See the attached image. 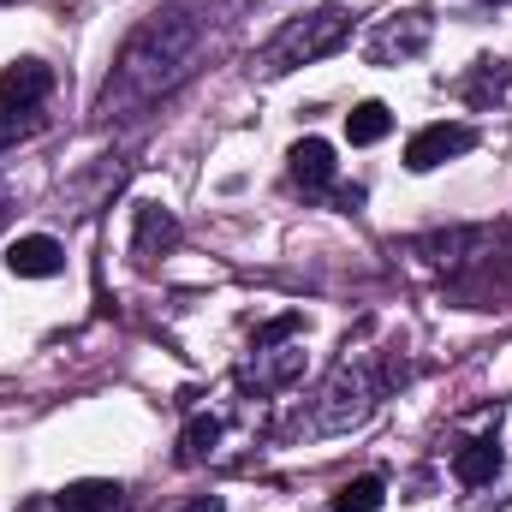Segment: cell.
<instances>
[{
  "label": "cell",
  "mask_w": 512,
  "mask_h": 512,
  "mask_svg": "<svg viewBox=\"0 0 512 512\" xmlns=\"http://www.w3.org/2000/svg\"><path fill=\"white\" fill-rule=\"evenodd\" d=\"M292 179H298L304 191H328V185H334V143L298 137V143H292Z\"/></svg>",
  "instance_id": "cell-6"
},
{
  "label": "cell",
  "mask_w": 512,
  "mask_h": 512,
  "mask_svg": "<svg viewBox=\"0 0 512 512\" xmlns=\"http://www.w3.org/2000/svg\"><path fill=\"white\" fill-rule=\"evenodd\" d=\"M471 143H477V131L471 126H447V120H441V126H423L411 143H405V167H411V173H429V167L465 155Z\"/></svg>",
  "instance_id": "cell-3"
},
{
  "label": "cell",
  "mask_w": 512,
  "mask_h": 512,
  "mask_svg": "<svg viewBox=\"0 0 512 512\" xmlns=\"http://www.w3.org/2000/svg\"><path fill=\"white\" fill-rule=\"evenodd\" d=\"M387 131H393V114H387L382 102H358V108L346 114V137H352V143H382Z\"/></svg>",
  "instance_id": "cell-11"
},
{
  "label": "cell",
  "mask_w": 512,
  "mask_h": 512,
  "mask_svg": "<svg viewBox=\"0 0 512 512\" xmlns=\"http://www.w3.org/2000/svg\"><path fill=\"white\" fill-rule=\"evenodd\" d=\"M423 42H429V12H405V18H393L382 36L370 42V60H393V54L405 60V54H417Z\"/></svg>",
  "instance_id": "cell-7"
},
{
  "label": "cell",
  "mask_w": 512,
  "mask_h": 512,
  "mask_svg": "<svg viewBox=\"0 0 512 512\" xmlns=\"http://www.w3.org/2000/svg\"><path fill=\"white\" fill-rule=\"evenodd\" d=\"M185 512H221V501H215V495H203V501H191Z\"/></svg>",
  "instance_id": "cell-14"
},
{
  "label": "cell",
  "mask_w": 512,
  "mask_h": 512,
  "mask_svg": "<svg viewBox=\"0 0 512 512\" xmlns=\"http://www.w3.org/2000/svg\"><path fill=\"white\" fill-rule=\"evenodd\" d=\"M48 90H54V72H48L42 60H12V66L0 72V102H6V108H18V114H24V108H36Z\"/></svg>",
  "instance_id": "cell-4"
},
{
  "label": "cell",
  "mask_w": 512,
  "mask_h": 512,
  "mask_svg": "<svg viewBox=\"0 0 512 512\" xmlns=\"http://www.w3.org/2000/svg\"><path fill=\"white\" fill-rule=\"evenodd\" d=\"M495 471H501V447H495V441H465L459 459H453V477H459L465 489H483Z\"/></svg>",
  "instance_id": "cell-8"
},
{
  "label": "cell",
  "mask_w": 512,
  "mask_h": 512,
  "mask_svg": "<svg viewBox=\"0 0 512 512\" xmlns=\"http://www.w3.org/2000/svg\"><path fill=\"white\" fill-rule=\"evenodd\" d=\"M352 36V12L340 6H322V12H304V18H286V30L262 48V72H292V66H310L334 48H346Z\"/></svg>",
  "instance_id": "cell-2"
},
{
  "label": "cell",
  "mask_w": 512,
  "mask_h": 512,
  "mask_svg": "<svg viewBox=\"0 0 512 512\" xmlns=\"http://www.w3.org/2000/svg\"><path fill=\"white\" fill-rule=\"evenodd\" d=\"M173 239H179V221H173L167 209L143 203V209H137V251H143V256H155L161 245H173Z\"/></svg>",
  "instance_id": "cell-10"
},
{
  "label": "cell",
  "mask_w": 512,
  "mask_h": 512,
  "mask_svg": "<svg viewBox=\"0 0 512 512\" xmlns=\"http://www.w3.org/2000/svg\"><path fill=\"white\" fill-rule=\"evenodd\" d=\"M215 441H221V417H191L179 459H185V465H197V459H209V453H215Z\"/></svg>",
  "instance_id": "cell-13"
},
{
  "label": "cell",
  "mask_w": 512,
  "mask_h": 512,
  "mask_svg": "<svg viewBox=\"0 0 512 512\" xmlns=\"http://www.w3.org/2000/svg\"><path fill=\"white\" fill-rule=\"evenodd\" d=\"M60 507H66V512H114V507H120V483L84 477V483H72V489L60 495Z\"/></svg>",
  "instance_id": "cell-9"
},
{
  "label": "cell",
  "mask_w": 512,
  "mask_h": 512,
  "mask_svg": "<svg viewBox=\"0 0 512 512\" xmlns=\"http://www.w3.org/2000/svg\"><path fill=\"white\" fill-rule=\"evenodd\" d=\"M197 48H203V24H197L191 12H155V18L126 42V54H120V84H108L102 108L114 114L120 102H149V96H161L167 84H179V78L191 72Z\"/></svg>",
  "instance_id": "cell-1"
},
{
  "label": "cell",
  "mask_w": 512,
  "mask_h": 512,
  "mask_svg": "<svg viewBox=\"0 0 512 512\" xmlns=\"http://www.w3.org/2000/svg\"><path fill=\"white\" fill-rule=\"evenodd\" d=\"M387 501V483L382 477H352L340 495H334V512H376Z\"/></svg>",
  "instance_id": "cell-12"
},
{
  "label": "cell",
  "mask_w": 512,
  "mask_h": 512,
  "mask_svg": "<svg viewBox=\"0 0 512 512\" xmlns=\"http://www.w3.org/2000/svg\"><path fill=\"white\" fill-rule=\"evenodd\" d=\"M54 507H60V501H54ZM30 512H42V507H30ZM60 512H66V507H60Z\"/></svg>",
  "instance_id": "cell-15"
},
{
  "label": "cell",
  "mask_w": 512,
  "mask_h": 512,
  "mask_svg": "<svg viewBox=\"0 0 512 512\" xmlns=\"http://www.w3.org/2000/svg\"><path fill=\"white\" fill-rule=\"evenodd\" d=\"M6 268L24 274V280H48V274L66 268V251H60L48 233H30V239H12V245H6Z\"/></svg>",
  "instance_id": "cell-5"
}]
</instances>
